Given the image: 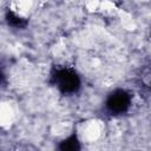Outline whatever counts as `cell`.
<instances>
[{
    "instance_id": "6da1fadb",
    "label": "cell",
    "mask_w": 151,
    "mask_h": 151,
    "mask_svg": "<svg viewBox=\"0 0 151 151\" xmlns=\"http://www.w3.org/2000/svg\"><path fill=\"white\" fill-rule=\"evenodd\" d=\"M54 85L64 94H72L80 87V78L72 68H58L52 76Z\"/></svg>"
},
{
    "instance_id": "7a4b0ae2",
    "label": "cell",
    "mask_w": 151,
    "mask_h": 151,
    "mask_svg": "<svg viewBox=\"0 0 151 151\" xmlns=\"http://www.w3.org/2000/svg\"><path fill=\"white\" fill-rule=\"evenodd\" d=\"M131 105V97L124 90H116L106 99V107L113 114H120L129 110Z\"/></svg>"
},
{
    "instance_id": "3957f363",
    "label": "cell",
    "mask_w": 151,
    "mask_h": 151,
    "mask_svg": "<svg viewBox=\"0 0 151 151\" xmlns=\"http://www.w3.org/2000/svg\"><path fill=\"white\" fill-rule=\"evenodd\" d=\"M6 19H7V22L13 27H25L26 25V20L13 12H8L6 15Z\"/></svg>"
},
{
    "instance_id": "277c9868",
    "label": "cell",
    "mask_w": 151,
    "mask_h": 151,
    "mask_svg": "<svg viewBox=\"0 0 151 151\" xmlns=\"http://www.w3.org/2000/svg\"><path fill=\"white\" fill-rule=\"evenodd\" d=\"M63 150H77L79 149V143L76 136H71L67 139H65L60 146Z\"/></svg>"
}]
</instances>
